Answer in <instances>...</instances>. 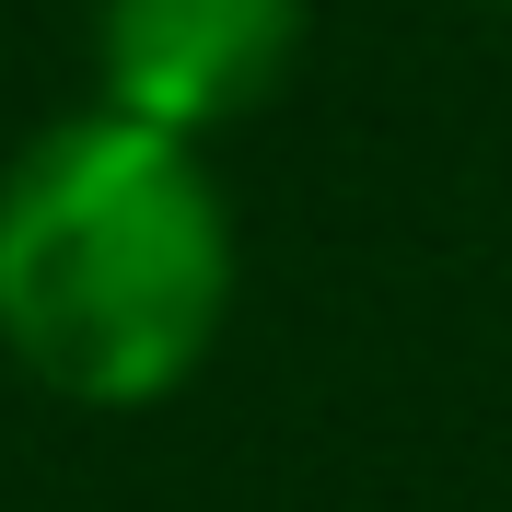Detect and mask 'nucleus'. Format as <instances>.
Returning a JSON list of instances; mask_svg holds the SVG:
<instances>
[{
    "mask_svg": "<svg viewBox=\"0 0 512 512\" xmlns=\"http://www.w3.org/2000/svg\"><path fill=\"white\" fill-rule=\"evenodd\" d=\"M233 198L198 140L117 105L0 163V350L70 408H163L233 326Z\"/></svg>",
    "mask_w": 512,
    "mask_h": 512,
    "instance_id": "nucleus-1",
    "label": "nucleus"
},
{
    "mask_svg": "<svg viewBox=\"0 0 512 512\" xmlns=\"http://www.w3.org/2000/svg\"><path fill=\"white\" fill-rule=\"evenodd\" d=\"M303 0H94V105L222 140L303 70Z\"/></svg>",
    "mask_w": 512,
    "mask_h": 512,
    "instance_id": "nucleus-2",
    "label": "nucleus"
}]
</instances>
